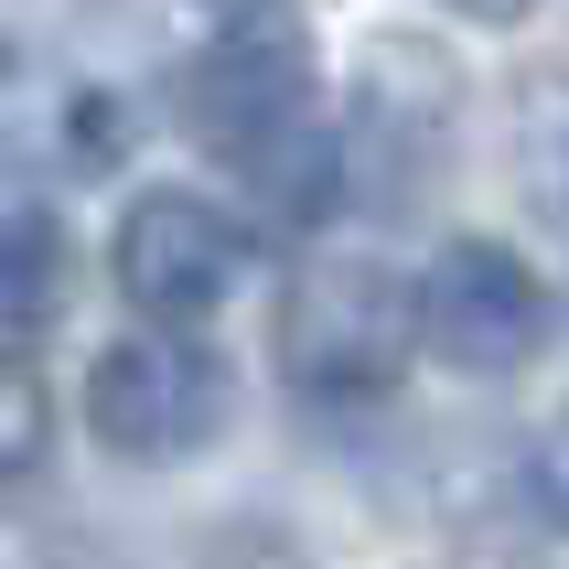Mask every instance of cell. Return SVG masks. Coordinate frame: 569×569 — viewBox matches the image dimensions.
<instances>
[{"label": "cell", "mask_w": 569, "mask_h": 569, "mask_svg": "<svg viewBox=\"0 0 569 569\" xmlns=\"http://www.w3.org/2000/svg\"><path fill=\"white\" fill-rule=\"evenodd\" d=\"M140 140V11L129 0H0V161L108 172Z\"/></svg>", "instance_id": "6da1fadb"}, {"label": "cell", "mask_w": 569, "mask_h": 569, "mask_svg": "<svg viewBox=\"0 0 569 569\" xmlns=\"http://www.w3.org/2000/svg\"><path fill=\"white\" fill-rule=\"evenodd\" d=\"M419 345V290L387 280L377 258H333V269H301L280 301V366L301 398L322 409H355V398H387L398 366Z\"/></svg>", "instance_id": "7a4b0ae2"}, {"label": "cell", "mask_w": 569, "mask_h": 569, "mask_svg": "<svg viewBox=\"0 0 569 569\" xmlns=\"http://www.w3.org/2000/svg\"><path fill=\"white\" fill-rule=\"evenodd\" d=\"M216 419H226L216 366L193 345H172V333H129V345L97 355V377H87V430L119 462H183V451L216 441Z\"/></svg>", "instance_id": "3957f363"}, {"label": "cell", "mask_w": 569, "mask_h": 569, "mask_svg": "<svg viewBox=\"0 0 569 569\" xmlns=\"http://www.w3.org/2000/svg\"><path fill=\"white\" fill-rule=\"evenodd\" d=\"M419 333H430L462 377H516V366L548 345V290H538V269L516 248L462 237V248H441L430 280H419Z\"/></svg>", "instance_id": "277c9868"}, {"label": "cell", "mask_w": 569, "mask_h": 569, "mask_svg": "<svg viewBox=\"0 0 569 569\" xmlns=\"http://www.w3.org/2000/svg\"><path fill=\"white\" fill-rule=\"evenodd\" d=\"M301 97H312V43L290 22H226L204 54L183 64V119H193V140L204 151H226V161H248L258 140H280L290 119H301Z\"/></svg>", "instance_id": "5b68a950"}, {"label": "cell", "mask_w": 569, "mask_h": 569, "mask_svg": "<svg viewBox=\"0 0 569 569\" xmlns=\"http://www.w3.org/2000/svg\"><path fill=\"white\" fill-rule=\"evenodd\" d=\"M237 269H248V237L193 193H140L119 216V290L151 322H204L237 290Z\"/></svg>", "instance_id": "8992f818"}, {"label": "cell", "mask_w": 569, "mask_h": 569, "mask_svg": "<svg viewBox=\"0 0 569 569\" xmlns=\"http://www.w3.org/2000/svg\"><path fill=\"white\" fill-rule=\"evenodd\" d=\"M64 301V226L43 204H11L0 216V345H32Z\"/></svg>", "instance_id": "52a82bcc"}, {"label": "cell", "mask_w": 569, "mask_h": 569, "mask_svg": "<svg viewBox=\"0 0 569 569\" xmlns=\"http://www.w3.org/2000/svg\"><path fill=\"white\" fill-rule=\"evenodd\" d=\"M248 172H258V193L280 204V226H312L322 204H333V140H322L312 119H290L280 140H258Z\"/></svg>", "instance_id": "ba28073f"}, {"label": "cell", "mask_w": 569, "mask_h": 569, "mask_svg": "<svg viewBox=\"0 0 569 569\" xmlns=\"http://www.w3.org/2000/svg\"><path fill=\"white\" fill-rule=\"evenodd\" d=\"M527 183L569 216V76H538L527 87Z\"/></svg>", "instance_id": "9c48e42d"}, {"label": "cell", "mask_w": 569, "mask_h": 569, "mask_svg": "<svg viewBox=\"0 0 569 569\" xmlns=\"http://www.w3.org/2000/svg\"><path fill=\"white\" fill-rule=\"evenodd\" d=\"M32 451H43V377H32V366H11V355H0V483L22 473Z\"/></svg>", "instance_id": "30bf717a"}, {"label": "cell", "mask_w": 569, "mask_h": 569, "mask_svg": "<svg viewBox=\"0 0 569 569\" xmlns=\"http://www.w3.org/2000/svg\"><path fill=\"white\" fill-rule=\"evenodd\" d=\"M538 483H548V506L569 516V419H559V430H548V451H538Z\"/></svg>", "instance_id": "8fae6325"}, {"label": "cell", "mask_w": 569, "mask_h": 569, "mask_svg": "<svg viewBox=\"0 0 569 569\" xmlns=\"http://www.w3.org/2000/svg\"><path fill=\"white\" fill-rule=\"evenodd\" d=\"M462 11H516V0H462Z\"/></svg>", "instance_id": "7c38bea8"}]
</instances>
